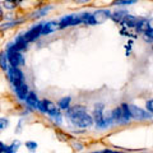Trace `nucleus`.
Returning a JSON list of instances; mask_svg holds the SVG:
<instances>
[{
	"mask_svg": "<svg viewBox=\"0 0 153 153\" xmlns=\"http://www.w3.org/2000/svg\"><path fill=\"white\" fill-rule=\"evenodd\" d=\"M66 115L70 119V121L75 126L80 128H88L93 124V117L89 116L87 112V108L80 105H75L73 107H69L66 110Z\"/></svg>",
	"mask_w": 153,
	"mask_h": 153,
	"instance_id": "1",
	"label": "nucleus"
},
{
	"mask_svg": "<svg viewBox=\"0 0 153 153\" xmlns=\"http://www.w3.org/2000/svg\"><path fill=\"white\" fill-rule=\"evenodd\" d=\"M93 120L96 123V125L101 129L107 128L110 124H111L114 120L112 117L106 119L103 116V103H96L94 105V111H93Z\"/></svg>",
	"mask_w": 153,
	"mask_h": 153,
	"instance_id": "2",
	"label": "nucleus"
},
{
	"mask_svg": "<svg viewBox=\"0 0 153 153\" xmlns=\"http://www.w3.org/2000/svg\"><path fill=\"white\" fill-rule=\"evenodd\" d=\"M7 55H8L9 64H10V66H13V68H17L18 65H23V64H25V59H23L22 54L14 49L13 45H8Z\"/></svg>",
	"mask_w": 153,
	"mask_h": 153,
	"instance_id": "3",
	"label": "nucleus"
},
{
	"mask_svg": "<svg viewBox=\"0 0 153 153\" xmlns=\"http://www.w3.org/2000/svg\"><path fill=\"white\" fill-rule=\"evenodd\" d=\"M41 105H42V107H44V111L46 114H49L51 117H54L55 120H57V123H60V117H61V115H60V111H59V107H56V105L54 102H51L50 100H42L41 101Z\"/></svg>",
	"mask_w": 153,
	"mask_h": 153,
	"instance_id": "4",
	"label": "nucleus"
},
{
	"mask_svg": "<svg viewBox=\"0 0 153 153\" xmlns=\"http://www.w3.org/2000/svg\"><path fill=\"white\" fill-rule=\"evenodd\" d=\"M82 23V18L80 14H69L64 18L60 19L59 22V30H64L66 27H71V26H78Z\"/></svg>",
	"mask_w": 153,
	"mask_h": 153,
	"instance_id": "5",
	"label": "nucleus"
},
{
	"mask_svg": "<svg viewBox=\"0 0 153 153\" xmlns=\"http://www.w3.org/2000/svg\"><path fill=\"white\" fill-rule=\"evenodd\" d=\"M8 76H9V80L12 82V84L14 85V88L25 82V75H23L22 70H19L18 68L10 66V68L8 69Z\"/></svg>",
	"mask_w": 153,
	"mask_h": 153,
	"instance_id": "6",
	"label": "nucleus"
},
{
	"mask_svg": "<svg viewBox=\"0 0 153 153\" xmlns=\"http://www.w3.org/2000/svg\"><path fill=\"white\" fill-rule=\"evenodd\" d=\"M129 111H130L131 119H135V120H148V119H152L151 114H148L144 110H142L139 107L134 106V105H129Z\"/></svg>",
	"mask_w": 153,
	"mask_h": 153,
	"instance_id": "7",
	"label": "nucleus"
},
{
	"mask_svg": "<svg viewBox=\"0 0 153 153\" xmlns=\"http://www.w3.org/2000/svg\"><path fill=\"white\" fill-rule=\"evenodd\" d=\"M42 26H44V23H40V25L33 26L30 31H27V32L25 33V35H23V37H25V40H26L27 42H32V41L37 40V38L41 36Z\"/></svg>",
	"mask_w": 153,
	"mask_h": 153,
	"instance_id": "8",
	"label": "nucleus"
},
{
	"mask_svg": "<svg viewBox=\"0 0 153 153\" xmlns=\"http://www.w3.org/2000/svg\"><path fill=\"white\" fill-rule=\"evenodd\" d=\"M93 14V19L96 25H100V23H103L105 21H107L108 18H111V12L108 9H100V10H96Z\"/></svg>",
	"mask_w": 153,
	"mask_h": 153,
	"instance_id": "9",
	"label": "nucleus"
},
{
	"mask_svg": "<svg viewBox=\"0 0 153 153\" xmlns=\"http://www.w3.org/2000/svg\"><path fill=\"white\" fill-rule=\"evenodd\" d=\"M14 89H16V93H17V96H18V98L22 100V101H26L27 96H28V93H30V89H28L27 83L23 82L22 84H19L18 87H16Z\"/></svg>",
	"mask_w": 153,
	"mask_h": 153,
	"instance_id": "10",
	"label": "nucleus"
},
{
	"mask_svg": "<svg viewBox=\"0 0 153 153\" xmlns=\"http://www.w3.org/2000/svg\"><path fill=\"white\" fill-rule=\"evenodd\" d=\"M57 28H59V23L57 22H47V23H44V26H42V32L41 35L42 36H46V35H50V33H52L54 31H56Z\"/></svg>",
	"mask_w": 153,
	"mask_h": 153,
	"instance_id": "11",
	"label": "nucleus"
},
{
	"mask_svg": "<svg viewBox=\"0 0 153 153\" xmlns=\"http://www.w3.org/2000/svg\"><path fill=\"white\" fill-rule=\"evenodd\" d=\"M26 102L28 105V107H31L33 110H37L38 108V105H40V101H38V97H37V94L35 92H31L28 93L27 96V98H26Z\"/></svg>",
	"mask_w": 153,
	"mask_h": 153,
	"instance_id": "12",
	"label": "nucleus"
},
{
	"mask_svg": "<svg viewBox=\"0 0 153 153\" xmlns=\"http://www.w3.org/2000/svg\"><path fill=\"white\" fill-rule=\"evenodd\" d=\"M137 23H138V18L134 16H130V14H126L121 21L123 27H125V28H135Z\"/></svg>",
	"mask_w": 153,
	"mask_h": 153,
	"instance_id": "13",
	"label": "nucleus"
},
{
	"mask_svg": "<svg viewBox=\"0 0 153 153\" xmlns=\"http://www.w3.org/2000/svg\"><path fill=\"white\" fill-rule=\"evenodd\" d=\"M13 47H14V49H16L17 51H19V52L23 51V50H27V47H28V42L25 40V37H23V35L17 37V40H16V42H14Z\"/></svg>",
	"mask_w": 153,
	"mask_h": 153,
	"instance_id": "14",
	"label": "nucleus"
},
{
	"mask_svg": "<svg viewBox=\"0 0 153 153\" xmlns=\"http://www.w3.org/2000/svg\"><path fill=\"white\" fill-rule=\"evenodd\" d=\"M111 117L115 123H119V124H125L124 121V117H123V111H121V107H116L112 110L111 112Z\"/></svg>",
	"mask_w": 153,
	"mask_h": 153,
	"instance_id": "15",
	"label": "nucleus"
},
{
	"mask_svg": "<svg viewBox=\"0 0 153 153\" xmlns=\"http://www.w3.org/2000/svg\"><path fill=\"white\" fill-rule=\"evenodd\" d=\"M52 9V5H47V7H42L41 9H37V10H35L32 14H31V18H41L46 16L47 13H49L50 10Z\"/></svg>",
	"mask_w": 153,
	"mask_h": 153,
	"instance_id": "16",
	"label": "nucleus"
},
{
	"mask_svg": "<svg viewBox=\"0 0 153 153\" xmlns=\"http://www.w3.org/2000/svg\"><path fill=\"white\" fill-rule=\"evenodd\" d=\"M135 28H137V31H138V32L144 33V32L148 30V19H146V18L138 19V23H137Z\"/></svg>",
	"mask_w": 153,
	"mask_h": 153,
	"instance_id": "17",
	"label": "nucleus"
},
{
	"mask_svg": "<svg viewBox=\"0 0 153 153\" xmlns=\"http://www.w3.org/2000/svg\"><path fill=\"white\" fill-rule=\"evenodd\" d=\"M70 102H71V97L69 96H66V97H63L59 100V102H57V107L60 110H68L70 107Z\"/></svg>",
	"mask_w": 153,
	"mask_h": 153,
	"instance_id": "18",
	"label": "nucleus"
},
{
	"mask_svg": "<svg viewBox=\"0 0 153 153\" xmlns=\"http://www.w3.org/2000/svg\"><path fill=\"white\" fill-rule=\"evenodd\" d=\"M80 18H82V23H84V25H88V26L96 25L92 13H83V14H80Z\"/></svg>",
	"mask_w": 153,
	"mask_h": 153,
	"instance_id": "19",
	"label": "nucleus"
},
{
	"mask_svg": "<svg viewBox=\"0 0 153 153\" xmlns=\"http://www.w3.org/2000/svg\"><path fill=\"white\" fill-rule=\"evenodd\" d=\"M8 55H7V51H0V68L3 70H8L9 66H8Z\"/></svg>",
	"mask_w": 153,
	"mask_h": 153,
	"instance_id": "20",
	"label": "nucleus"
},
{
	"mask_svg": "<svg viewBox=\"0 0 153 153\" xmlns=\"http://www.w3.org/2000/svg\"><path fill=\"white\" fill-rule=\"evenodd\" d=\"M22 0H4L3 1V7L5 9H9V10H12V9L17 8L19 4H21Z\"/></svg>",
	"mask_w": 153,
	"mask_h": 153,
	"instance_id": "21",
	"label": "nucleus"
},
{
	"mask_svg": "<svg viewBox=\"0 0 153 153\" xmlns=\"http://www.w3.org/2000/svg\"><path fill=\"white\" fill-rule=\"evenodd\" d=\"M120 107H121V111H123L124 121H125V124H126V123H129V121L131 120V115H130V111H129V105L123 103Z\"/></svg>",
	"mask_w": 153,
	"mask_h": 153,
	"instance_id": "22",
	"label": "nucleus"
},
{
	"mask_svg": "<svg viewBox=\"0 0 153 153\" xmlns=\"http://www.w3.org/2000/svg\"><path fill=\"white\" fill-rule=\"evenodd\" d=\"M126 12H124V10H119V12H115L111 14V19L115 22V23H121V21L124 19V17L126 16Z\"/></svg>",
	"mask_w": 153,
	"mask_h": 153,
	"instance_id": "23",
	"label": "nucleus"
},
{
	"mask_svg": "<svg viewBox=\"0 0 153 153\" xmlns=\"http://www.w3.org/2000/svg\"><path fill=\"white\" fill-rule=\"evenodd\" d=\"M23 21L22 19H18V21H12V22H7V23H3L1 26H0V31H4V30H8V28H12L14 26H17L18 23H22Z\"/></svg>",
	"mask_w": 153,
	"mask_h": 153,
	"instance_id": "24",
	"label": "nucleus"
},
{
	"mask_svg": "<svg viewBox=\"0 0 153 153\" xmlns=\"http://www.w3.org/2000/svg\"><path fill=\"white\" fill-rule=\"evenodd\" d=\"M138 0H115L114 5H131V4L137 3Z\"/></svg>",
	"mask_w": 153,
	"mask_h": 153,
	"instance_id": "25",
	"label": "nucleus"
},
{
	"mask_svg": "<svg viewBox=\"0 0 153 153\" xmlns=\"http://www.w3.org/2000/svg\"><path fill=\"white\" fill-rule=\"evenodd\" d=\"M37 147H38V144L36 142H32V140L26 142V148H28V151H30V152H36Z\"/></svg>",
	"mask_w": 153,
	"mask_h": 153,
	"instance_id": "26",
	"label": "nucleus"
},
{
	"mask_svg": "<svg viewBox=\"0 0 153 153\" xmlns=\"http://www.w3.org/2000/svg\"><path fill=\"white\" fill-rule=\"evenodd\" d=\"M19 146H21V143H19V140H14L10 146H8V147H9V153H17Z\"/></svg>",
	"mask_w": 153,
	"mask_h": 153,
	"instance_id": "27",
	"label": "nucleus"
},
{
	"mask_svg": "<svg viewBox=\"0 0 153 153\" xmlns=\"http://www.w3.org/2000/svg\"><path fill=\"white\" fill-rule=\"evenodd\" d=\"M143 38H144V41L147 42H153V30H147L144 33H143Z\"/></svg>",
	"mask_w": 153,
	"mask_h": 153,
	"instance_id": "28",
	"label": "nucleus"
},
{
	"mask_svg": "<svg viewBox=\"0 0 153 153\" xmlns=\"http://www.w3.org/2000/svg\"><path fill=\"white\" fill-rule=\"evenodd\" d=\"M8 124H9L8 119H5V117H1V119H0V130H4V129H7Z\"/></svg>",
	"mask_w": 153,
	"mask_h": 153,
	"instance_id": "29",
	"label": "nucleus"
},
{
	"mask_svg": "<svg viewBox=\"0 0 153 153\" xmlns=\"http://www.w3.org/2000/svg\"><path fill=\"white\" fill-rule=\"evenodd\" d=\"M0 153H9V147L3 142H0Z\"/></svg>",
	"mask_w": 153,
	"mask_h": 153,
	"instance_id": "30",
	"label": "nucleus"
},
{
	"mask_svg": "<svg viewBox=\"0 0 153 153\" xmlns=\"http://www.w3.org/2000/svg\"><path fill=\"white\" fill-rule=\"evenodd\" d=\"M146 107H147V110H148V112L153 114V100H149V101H147Z\"/></svg>",
	"mask_w": 153,
	"mask_h": 153,
	"instance_id": "31",
	"label": "nucleus"
},
{
	"mask_svg": "<svg viewBox=\"0 0 153 153\" xmlns=\"http://www.w3.org/2000/svg\"><path fill=\"white\" fill-rule=\"evenodd\" d=\"M73 147L75 148V149H82L83 144H82V143H73Z\"/></svg>",
	"mask_w": 153,
	"mask_h": 153,
	"instance_id": "32",
	"label": "nucleus"
},
{
	"mask_svg": "<svg viewBox=\"0 0 153 153\" xmlns=\"http://www.w3.org/2000/svg\"><path fill=\"white\" fill-rule=\"evenodd\" d=\"M148 30H153V18L148 19Z\"/></svg>",
	"mask_w": 153,
	"mask_h": 153,
	"instance_id": "33",
	"label": "nucleus"
},
{
	"mask_svg": "<svg viewBox=\"0 0 153 153\" xmlns=\"http://www.w3.org/2000/svg\"><path fill=\"white\" fill-rule=\"evenodd\" d=\"M75 3H79V4H83V3H88V1H91V0H74Z\"/></svg>",
	"mask_w": 153,
	"mask_h": 153,
	"instance_id": "34",
	"label": "nucleus"
},
{
	"mask_svg": "<svg viewBox=\"0 0 153 153\" xmlns=\"http://www.w3.org/2000/svg\"><path fill=\"white\" fill-rule=\"evenodd\" d=\"M4 18V13H3V9H1V7H0V21Z\"/></svg>",
	"mask_w": 153,
	"mask_h": 153,
	"instance_id": "35",
	"label": "nucleus"
},
{
	"mask_svg": "<svg viewBox=\"0 0 153 153\" xmlns=\"http://www.w3.org/2000/svg\"><path fill=\"white\" fill-rule=\"evenodd\" d=\"M111 151H107V149H105V151H101V152H92V153H110Z\"/></svg>",
	"mask_w": 153,
	"mask_h": 153,
	"instance_id": "36",
	"label": "nucleus"
},
{
	"mask_svg": "<svg viewBox=\"0 0 153 153\" xmlns=\"http://www.w3.org/2000/svg\"><path fill=\"white\" fill-rule=\"evenodd\" d=\"M110 153H123V152H116V151H111Z\"/></svg>",
	"mask_w": 153,
	"mask_h": 153,
	"instance_id": "37",
	"label": "nucleus"
}]
</instances>
